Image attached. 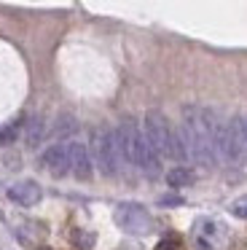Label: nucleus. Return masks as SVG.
Here are the masks:
<instances>
[{"label": "nucleus", "mask_w": 247, "mask_h": 250, "mask_svg": "<svg viewBox=\"0 0 247 250\" xmlns=\"http://www.w3.org/2000/svg\"><path fill=\"white\" fill-rule=\"evenodd\" d=\"M215 124H218V113L212 108H196V105H185L183 108V124L180 135L185 140L188 156L191 162L202 164V167H215L218 153H215Z\"/></svg>", "instance_id": "1"}, {"label": "nucleus", "mask_w": 247, "mask_h": 250, "mask_svg": "<svg viewBox=\"0 0 247 250\" xmlns=\"http://www.w3.org/2000/svg\"><path fill=\"white\" fill-rule=\"evenodd\" d=\"M91 162L97 164V169H100L105 178H113V175H118V169H121V162H118V146H116V129H110V126L100 124L91 129Z\"/></svg>", "instance_id": "2"}, {"label": "nucleus", "mask_w": 247, "mask_h": 250, "mask_svg": "<svg viewBox=\"0 0 247 250\" xmlns=\"http://www.w3.org/2000/svg\"><path fill=\"white\" fill-rule=\"evenodd\" d=\"M143 132H145V140L150 143V148H153L156 153L166 159H172V126L169 121H166L164 113H159V110H148L145 113V121H143Z\"/></svg>", "instance_id": "3"}, {"label": "nucleus", "mask_w": 247, "mask_h": 250, "mask_svg": "<svg viewBox=\"0 0 247 250\" xmlns=\"http://www.w3.org/2000/svg\"><path fill=\"white\" fill-rule=\"evenodd\" d=\"M113 218H116V226L124 229L126 234H148L150 231V215L143 205H118Z\"/></svg>", "instance_id": "4"}, {"label": "nucleus", "mask_w": 247, "mask_h": 250, "mask_svg": "<svg viewBox=\"0 0 247 250\" xmlns=\"http://www.w3.org/2000/svg\"><path fill=\"white\" fill-rule=\"evenodd\" d=\"M41 164L54 178L70 175V143H54V146H48L41 153Z\"/></svg>", "instance_id": "5"}, {"label": "nucleus", "mask_w": 247, "mask_h": 250, "mask_svg": "<svg viewBox=\"0 0 247 250\" xmlns=\"http://www.w3.org/2000/svg\"><path fill=\"white\" fill-rule=\"evenodd\" d=\"M70 175L78 180H89L94 175V162H91L89 146L78 140H70Z\"/></svg>", "instance_id": "6"}, {"label": "nucleus", "mask_w": 247, "mask_h": 250, "mask_svg": "<svg viewBox=\"0 0 247 250\" xmlns=\"http://www.w3.org/2000/svg\"><path fill=\"white\" fill-rule=\"evenodd\" d=\"M8 199L21 205V207H32L43 199V188L35 180H19V183H14L8 188Z\"/></svg>", "instance_id": "7"}, {"label": "nucleus", "mask_w": 247, "mask_h": 250, "mask_svg": "<svg viewBox=\"0 0 247 250\" xmlns=\"http://www.w3.org/2000/svg\"><path fill=\"white\" fill-rule=\"evenodd\" d=\"M193 180H196V172L188 169L185 164H177L175 169L166 172V183H169L172 188H185V186H193Z\"/></svg>", "instance_id": "8"}, {"label": "nucleus", "mask_w": 247, "mask_h": 250, "mask_svg": "<svg viewBox=\"0 0 247 250\" xmlns=\"http://www.w3.org/2000/svg\"><path fill=\"white\" fill-rule=\"evenodd\" d=\"M43 135H46V121H43L41 116H32V119L27 121V132H24L27 146L35 148L38 143H43Z\"/></svg>", "instance_id": "9"}, {"label": "nucleus", "mask_w": 247, "mask_h": 250, "mask_svg": "<svg viewBox=\"0 0 247 250\" xmlns=\"http://www.w3.org/2000/svg\"><path fill=\"white\" fill-rule=\"evenodd\" d=\"M67 132H75V119H70V116H62L57 124V137L67 135Z\"/></svg>", "instance_id": "10"}, {"label": "nucleus", "mask_w": 247, "mask_h": 250, "mask_svg": "<svg viewBox=\"0 0 247 250\" xmlns=\"http://www.w3.org/2000/svg\"><path fill=\"white\" fill-rule=\"evenodd\" d=\"M231 212H234L236 218H247V194L239 196V199H234V205H231Z\"/></svg>", "instance_id": "11"}, {"label": "nucleus", "mask_w": 247, "mask_h": 250, "mask_svg": "<svg viewBox=\"0 0 247 250\" xmlns=\"http://www.w3.org/2000/svg\"><path fill=\"white\" fill-rule=\"evenodd\" d=\"M159 205H164V207L183 205V196H177V194H166V196H161V199H159Z\"/></svg>", "instance_id": "12"}, {"label": "nucleus", "mask_w": 247, "mask_h": 250, "mask_svg": "<svg viewBox=\"0 0 247 250\" xmlns=\"http://www.w3.org/2000/svg\"><path fill=\"white\" fill-rule=\"evenodd\" d=\"M156 250H177V242L175 239H161V242L156 245Z\"/></svg>", "instance_id": "13"}, {"label": "nucleus", "mask_w": 247, "mask_h": 250, "mask_svg": "<svg viewBox=\"0 0 247 250\" xmlns=\"http://www.w3.org/2000/svg\"><path fill=\"white\" fill-rule=\"evenodd\" d=\"M41 250H46V248H41Z\"/></svg>", "instance_id": "14"}]
</instances>
